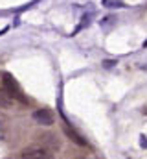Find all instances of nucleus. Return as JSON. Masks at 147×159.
<instances>
[{
    "instance_id": "obj_2",
    "label": "nucleus",
    "mask_w": 147,
    "mask_h": 159,
    "mask_svg": "<svg viewBox=\"0 0 147 159\" xmlns=\"http://www.w3.org/2000/svg\"><path fill=\"white\" fill-rule=\"evenodd\" d=\"M20 159H52V154L46 146H30L20 152Z\"/></svg>"
},
{
    "instance_id": "obj_3",
    "label": "nucleus",
    "mask_w": 147,
    "mask_h": 159,
    "mask_svg": "<svg viewBox=\"0 0 147 159\" xmlns=\"http://www.w3.org/2000/svg\"><path fill=\"white\" fill-rule=\"evenodd\" d=\"M32 119H33V122L39 124V126H52L53 120H55V117H53V113H52L50 109L42 107V109H35V111H33Z\"/></svg>"
},
{
    "instance_id": "obj_4",
    "label": "nucleus",
    "mask_w": 147,
    "mask_h": 159,
    "mask_svg": "<svg viewBox=\"0 0 147 159\" xmlns=\"http://www.w3.org/2000/svg\"><path fill=\"white\" fill-rule=\"evenodd\" d=\"M17 106H19V100L13 98L6 89H0V109L13 111V109H17Z\"/></svg>"
},
{
    "instance_id": "obj_6",
    "label": "nucleus",
    "mask_w": 147,
    "mask_h": 159,
    "mask_svg": "<svg viewBox=\"0 0 147 159\" xmlns=\"http://www.w3.org/2000/svg\"><path fill=\"white\" fill-rule=\"evenodd\" d=\"M103 6H107V7H116V9L125 7V4H123L121 0H103Z\"/></svg>"
},
{
    "instance_id": "obj_5",
    "label": "nucleus",
    "mask_w": 147,
    "mask_h": 159,
    "mask_svg": "<svg viewBox=\"0 0 147 159\" xmlns=\"http://www.w3.org/2000/svg\"><path fill=\"white\" fill-rule=\"evenodd\" d=\"M40 143H44V144H50L52 148H59L61 146V143L57 141V137L53 135V133H42V135H39L37 137Z\"/></svg>"
},
{
    "instance_id": "obj_1",
    "label": "nucleus",
    "mask_w": 147,
    "mask_h": 159,
    "mask_svg": "<svg viewBox=\"0 0 147 159\" xmlns=\"http://www.w3.org/2000/svg\"><path fill=\"white\" fill-rule=\"evenodd\" d=\"M4 89L13 96V98H17L19 100V104H28V98L24 96V93H22V89H20V85L17 83V80L13 78L11 74H4Z\"/></svg>"
}]
</instances>
